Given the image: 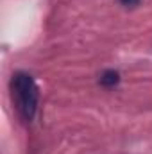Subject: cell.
Wrapping results in <instances>:
<instances>
[{"label": "cell", "instance_id": "6da1fadb", "mask_svg": "<svg viewBox=\"0 0 152 154\" xmlns=\"http://www.w3.org/2000/svg\"><path fill=\"white\" fill-rule=\"evenodd\" d=\"M11 97L22 120L31 122L38 111L39 102V90L34 79L25 72H16L11 79Z\"/></svg>", "mask_w": 152, "mask_h": 154}, {"label": "cell", "instance_id": "7a4b0ae2", "mask_svg": "<svg viewBox=\"0 0 152 154\" xmlns=\"http://www.w3.org/2000/svg\"><path fill=\"white\" fill-rule=\"evenodd\" d=\"M118 81H120V74L114 72V70H106V72L100 75V84H102V86H108V88L118 84Z\"/></svg>", "mask_w": 152, "mask_h": 154}, {"label": "cell", "instance_id": "3957f363", "mask_svg": "<svg viewBox=\"0 0 152 154\" xmlns=\"http://www.w3.org/2000/svg\"><path fill=\"white\" fill-rule=\"evenodd\" d=\"M123 5H136V4H140V0H120Z\"/></svg>", "mask_w": 152, "mask_h": 154}]
</instances>
